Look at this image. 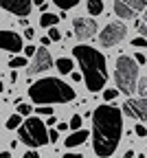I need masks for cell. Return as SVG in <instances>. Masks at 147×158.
Instances as JSON below:
<instances>
[{
	"label": "cell",
	"instance_id": "7402d4cb",
	"mask_svg": "<svg viewBox=\"0 0 147 158\" xmlns=\"http://www.w3.org/2000/svg\"><path fill=\"white\" fill-rule=\"evenodd\" d=\"M68 125H70V130H73V132L81 130V116H79V114H75V116L70 118V123H68Z\"/></svg>",
	"mask_w": 147,
	"mask_h": 158
},
{
	"label": "cell",
	"instance_id": "836d02e7",
	"mask_svg": "<svg viewBox=\"0 0 147 158\" xmlns=\"http://www.w3.org/2000/svg\"><path fill=\"white\" fill-rule=\"evenodd\" d=\"M22 158H40V154H35V152H27Z\"/></svg>",
	"mask_w": 147,
	"mask_h": 158
},
{
	"label": "cell",
	"instance_id": "9a60e30c",
	"mask_svg": "<svg viewBox=\"0 0 147 158\" xmlns=\"http://www.w3.org/2000/svg\"><path fill=\"white\" fill-rule=\"evenodd\" d=\"M57 22H59V15H55V13H42V18H40V24L44 29H51Z\"/></svg>",
	"mask_w": 147,
	"mask_h": 158
},
{
	"label": "cell",
	"instance_id": "3957f363",
	"mask_svg": "<svg viewBox=\"0 0 147 158\" xmlns=\"http://www.w3.org/2000/svg\"><path fill=\"white\" fill-rule=\"evenodd\" d=\"M29 97H31V101L42 103V106H46V103H68L75 99V90L57 77H46V79H40V81L31 84Z\"/></svg>",
	"mask_w": 147,
	"mask_h": 158
},
{
	"label": "cell",
	"instance_id": "d4e9b609",
	"mask_svg": "<svg viewBox=\"0 0 147 158\" xmlns=\"http://www.w3.org/2000/svg\"><path fill=\"white\" fill-rule=\"evenodd\" d=\"M48 37L53 40V42H59V40H61V33H59L55 27H51V29H48Z\"/></svg>",
	"mask_w": 147,
	"mask_h": 158
},
{
	"label": "cell",
	"instance_id": "7a4b0ae2",
	"mask_svg": "<svg viewBox=\"0 0 147 158\" xmlns=\"http://www.w3.org/2000/svg\"><path fill=\"white\" fill-rule=\"evenodd\" d=\"M73 55L81 66V75H83V81H86L90 92H99L103 90L108 81V64H106V55H101L97 48L92 46H75Z\"/></svg>",
	"mask_w": 147,
	"mask_h": 158
},
{
	"label": "cell",
	"instance_id": "74e56055",
	"mask_svg": "<svg viewBox=\"0 0 147 158\" xmlns=\"http://www.w3.org/2000/svg\"><path fill=\"white\" fill-rule=\"evenodd\" d=\"M64 158H81V154H64Z\"/></svg>",
	"mask_w": 147,
	"mask_h": 158
},
{
	"label": "cell",
	"instance_id": "ab89813d",
	"mask_svg": "<svg viewBox=\"0 0 147 158\" xmlns=\"http://www.w3.org/2000/svg\"><path fill=\"white\" fill-rule=\"evenodd\" d=\"M132 156H134V152H125L123 154V158H132Z\"/></svg>",
	"mask_w": 147,
	"mask_h": 158
},
{
	"label": "cell",
	"instance_id": "5bb4252c",
	"mask_svg": "<svg viewBox=\"0 0 147 158\" xmlns=\"http://www.w3.org/2000/svg\"><path fill=\"white\" fill-rule=\"evenodd\" d=\"M55 66H57V70L61 75H70L73 73V62H70L68 57H59L57 62H55Z\"/></svg>",
	"mask_w": 147,
	"mask_h": 158
},
{
	"label": "cell",
	"instance_id": "4316f807",
	"mask_svg": "<svg viewBox=\"0 0 147 158\" xmlns=\"http://www.w3.org/2000/svg\"><path fill=\"white\" fill-rule=\"evenodd\" d=\"M37 114H46V116H53V108H35Z\"/></svg>",
	"mask_w": 147,
	"mask_h": 158
},
{
	"label": "cell",
	"instance_id": "83f0119b",
	"mask_svg": "<svg viewBox=\"0 0 147 158\" xmlns=\"http://www.w3.org/2000/svg\"><path fill=\"white\" fill-rule=\"evenodd\" d=\"M35 53H37V51H35V46H31V44H29V46H24V55H27V57H35Z\"/></svg>",
	"mask_w": 147,
	"mask_h": 158
},
{
	"label": "cell",
	"instance_id": "d6986e66",
	"mask_svg": "<svg viewBox=\"0 0 147 158\" xmlns=\"http://www.w3.org/2000/svg\"><path fill=\"white\" fill-rule=\"evenodd\" d=\"M136 27H138V31H141V35L143 37H147V11L143 13V18L136 22Z\"/></svg>",
	"mask_w": 147,
	"mask_h": 158
},
{
	"label": "cell",
	"instance_id": "2e32d148",
	"mask_svg": "<svg viewBox=\"0 0 147 158\" xmlns=\"http://www.w3.org/2000/svg\"><path fill=\"white\" fill-rule=\"evenodd\" d=\"M86 7L90 15H99L103 11V0H86Z\"/></svg>",
	"mask_w": 147,
	"mask_h": 158
},
{
	"label": "cell",
	"instance_id": "ac0fdd59",
	"mask_svg": "<svg viewBox=\"0 0 147 158\" xmlns=\"http://www.w3.org/2000/svg\"><path fill=\"white\" fill-rule=\"evenodd\" d=\"M53 2H55L59 9H64V11H66V9H73V7H77V5H79V0H53Z\"/></svg>",
	"mask_w": 147,
	"mask_h": 158
},
{
	"label": "cell",
	"instance_id": "44dd1931",
	"mask_svg": "<svg viewBox=\"0 0 147 158\" xmlns=\"http://www.w3.org/2000/svg\"><path fill=\"white\" fill-rule=\"evenodd\" d=\"M132 46H134V48H145V46H147V37H143V35L134 37V40H132Z\"/></svg>",
	"mask_w": 147,
	"mask_h": 158
},
{
	"label": "cell",
	"instance_id": "cb8c5ba5",
	"mask_svg": "<svg viewBox=\"0 0 147 158\" xmlns=\"http://www.w3.org/2000/svg\"><path fill=\"white\" fill-rule=\"evenodd\" d=\"M31 112H33V108H31L29 103H20V106H18V114H22V116H29Z\"/></svg>",
	"mask_w": 147,
	"mask_h": 158
},
{
	"label": "cell",
	"instance_id": "ffe728a7",
	"mask_svg": "<svg viewBox=\"0 0 147 158\" xmlns=\"http://www.w3.org/2000/svg\"><path fill=\"white\" fill-rule=\"evenodd\" d=\"M9 66L15 70V68H22V66H27V57H13L11 62H9Z\"/></svg>",
	"mask_w": 147,
	"mask_h": 158
},
{
	"label": "cell",
	"instance_id": "d6a6232c",
	"mask_svg": "<svg viewBox=\"0 0 147 158\" xmlns=\"http://www.w3.org/2000/svg\"><path fill=\"white\" fill-rule=\"evenodd\" d=\"M33 35H35V31H33V29H27V31H24V37H29V40H33Z\"/></svg>",
	"mask_w": 147,
	"mask_h": 158
},
{
	"label": "cell",
	"instance_id": "e575fe53",
	"mask_svg": "<svg viewBox=\"0 0 147 158\" xmlns=\"http://www.w3.org/2000/svg\"><path fill=\"white\" fill-rule=\"evenodd\" d=\"M70 77L75 79V81H81V79H83V75H79V73H70Z\"/></svg>",
	"mask_w": 147,
	"mask_h": 158
},
{
	"label": "cell",
	"instance_id": "7c38bea8",
	"mask_svg": "<svg viewBox=\"0 0 147 158\" xmlns=\"http://www.w3.org/2000/svg\"><path fill=\"white\" fill-rule=\"evenodd\" d=\"M0 46L9 53H20L24 51V44H22V37L13 31H0Z\"/></svg>",
	"mask_w": 147,
	"mask_h": 158
},
{
	"label": "cell",
	"instance_id": "6da1fadb",
	"mask_svg": "<svg viewBox=\"0 0 147 158\" xmlns=\"http://www.w3.org/2000/svg\"><path fill=\"white\" fill-rule=\"evenodd\" d=\"M123 112L114 106H99L92 112V147L101 158H110L121 141Z\"/></svg>",
	"mask_w": 147,
	"mask_h": 158
},
{
	"label": "cell",
	"instance_id": "8d00e7d4",
	"mask_svg": "<svg viewBox=\"0 0 147 158\" xmlns=\"http://www.w3.org/2000/svg\"><path fill=\"white\" fill-rule=\"evenodd\" d=\"M46 125H51V127H53V125H57V121H55V116H48V121H46Z\"/></svg>",
	"mask_w": 147,
	"mask_h": 158
},
{
	"label": "cell",
	"instance_id": "603a6c76",
	"mask_svg": "<svg viewBox=\"0 0 147 158\" xmlns=\"http://www.w3.org/2000/svg\"><path fill=\"white\" fill-rule=\"evenodd\" d=\"M136 90H138V94H141V97H145V99H147V77H143L141 81H138V88H136Z\"/></svg>",
	"mask_w": 147,
	"mask_h": 158
},
{
	"label": "cell",
	"instance_id": "30bf717a",
	"mask_svg": "<svg viewBox=\"0 0 147 158\" xmlns=\"http://www.w3.org/2000/svg\"><path fill=\"white\" fill-rule=\"evenodd\" d=\"M73 29H75V35L79 40H90L97 33V22L94 20H88V18H75Z\"/></svg>",
	"mask_w": 147,
	"mask_h": 158
},
{
	"label": "cell",
	"instance_id": "277c9868",
	"mask_svg": "<svg viewBox=\"0 0 147 158\" xmlns=\"http://www.w3.org/2000/svg\"><path fill=\"white\" fill-rule=\"evenodd\" d=\"M114 81H116V90H121L123 94H132L138 88V62L134 57L128 55L116 57Z\"/></svg>",
	"mask_w": 147,
	"mask_h": 158
},
{
	"label": "cell",
	"instance_id": "ba28073f",
	"mask_svg": "<svg viewBox=\"0 0 147 158\" xmlns=\"http://www.w3.org/2000/svg\"><path fill=\"white\" fill-rule=\"evenodd\" d=\"M123 114H128L138 121H147V99L138 97V99H128L123 103Z\"/></svg>",
	"mask_w": 147,
	"mask_h": 158
},
{
	"label": "cell",
	"instance_id": "8fae6325",
	"mask_svg": "<svg viewBox=\"0 0 147 158\" xmlns=\"http://www.w3.org/2000/svg\"><path fill=\"white\" fill-rule=\"evenodd\" d=\"M5 11L13 13V15H20V18H27L31 13V5L33 0H0Z\"/></svg>",
	"mask_w": 147,
	"mask_h": 158
},
{
	"label": "cell",
	"instance_id": "4fadbf2b",
	"mask_svg": "<svg viewBox=\"0 0 147 158\" xmlns=\"http://www.w3.org/2000/svg\"><path fill=\"white\" fill-rule=\"evenodd\" d=\"M88 141V132L86 130H77V132H73V134H68V138H66V147L70 149V147H79L81 143H86Z\"/></svg>",
	"mask_w": 147,
	"mask_h": 158
},
{
	"label": "cell",
	"instance_id": "4dcf8cb0",
	"mask_svg": "<svg viewBox=\"0 0 147 158\" xmlns=\"http://www.w3.org/2000/svg\"><path fill=\"white\" fill-rule=\"evenodd\" d=\"M48 136H51V141L55 143V141H57V136H59V130H53V127H51V132H48Z\"/></svg>",
	"mask_w": 147,
	"mask_h": 158
},
{
	"label": "cell",
	"instance_id": "5b68a950",
	"mask_svg": "<svg viewBox=\"0 0 147 158\" xmlns=\"http://www.w3.org/2000/svg\"><path fill=\"white\" fill-rule=\"evenodd\" d=\"M18 136H20V141L24 145H29V147H42V145H46L51 141V136L46 132V123H42L35 116H29L27 121L20 125Z\"/></svg>",
	"mask_w": 147,
	"mask_h": 158
},
{
	"label": "cell",
	"instance_id": "f35d334b",
	"mask_svg": "<svg viewBox=\"0 0 147 158\" xmlns=\"http://www.w3.org/2000/svg\"><path fill=\"white\" fill-rule=\"evenodd\" d=\"M0 158H11V152H2V154H0Z\"/></svg>",
	"mask_w": 147,
	"mask_h": 158
},
{
	"label": "cell",
	"instance_id": "60d3db41",
	"mask_svg": "<svg viewBox=\"0 0 147 158\" xmlns=\"http://www.w3.org/2000/svg\"><path fill=\"white\" fill-rule=\"evenodd\" d=\"M33 2H35L37 7H42V5H44V0H33Z\"/></svg>",
	"mask_w": 147,
	"mask_h": 158
},
{
	"label": "cell",
	"instance_id": "d590c367",
	"mask_svg": "<svg viewBox=\"0 0 147 158\" xmlns=\"http://www.w3.org/2000/svg\"><path fill=\"white\" fill-rule=\"evenodd\" d=\"M51 42H53V40H51V37H48V35H46V37H42V46H48V44H51Z\"/></svg>",
	"mask_w": 147,
	"mask_h": 158
},
{
	"label": "cell",
	"instance_id": "484cf974",
	"mask_svg": "<svg viewBox=\"0 0 147 158\" xmlns=\"http://www.w3.org/2000/svg\"><path fill=\"white\" fill-rule=\"evenodd\" d=\"M119 92L121 90H103V99H106V101H112V99H116Z\"/></svg>",
	"mask_w": 147,
	"mask_h": 158
},
{
	"label": "cell",
	"instance_id": "52a82bcc",
	"mask_svg": "<svg viewBox=\"0 0 147 158\" xmlns=\"http://www.w3.org/2000/svg\"><path fill=\"white\" fill-rule=\"evenodd\" d=\"M125 35H128V29H125L123 22H110V24H106V29L99 33V44L101 46H114V44L121 42Z\"/></svg>",
	"mask_w": 147,
	"mask_h": 158
},
{
	"label": "cell",
	"instance_id": "1f68e13d",
	"mask_svg": "<svg viewBox=\"0 0 147 158\" xmlns=\"http://www.w3.org/2000/svg\"><path fill=\"white\" fill-rule=\"evenodd\" d=\"M68 127H70L68 123H57V130H59V132H66Z\"/></svg>",
	"mask_w": 147,
	"mask_h": 158
},
{
	"label": "cell",
	"instance_id": "9c48e42d",
	"mask_svg": "<svg viewBox=\"0 0 147 158\" xmlns=\"http://www.w3.org/2000/svg\"><path fill=\"white\" fill-rule=\"evenodd\" d=\"M51 66H53V57H51V53L46 51V46H42V48H37V53H35V57H33V62L29 64L27 73H29V75L44 73V70H48Z\"/></svg>",
	"mask_w": 147,
	"mask_h": 158
},
{
	"label": "cell",
	"instance_id": "f1b7e54d",
	"mask_svg": "<svg viewBox=\"0 0 147 158\" xmlns=\"http://www.w3.org/2000/svg\"><path fill=\"white\" fill-rule=\"evenodd\" d=\"M134 132H136L138 136H147V127H145V125H136V127H134Z\"/></svg>",
	"mask_w": 147,
	"mask_h": 158
},
{
	"label": "cell",
	"instance_id": "8992f818",
	"mask_svg": "<svg viewBox=\"0 0 147 158\" xmlns=\"http://www.w3.org/2000/svg\"><path fill=\"white\" fill-rule=\"evenodd\" d=\"M147 0H114V13L121 20H134L141 11H145Z\"/></svg>",
	"mask_w": 147,
	"mask_h": 158
},
{
	"label": "cell",
	"instance_id": "e0dca14e",
	"mask_svg": "<svg viewBox=\"0 0 147 158\" xmlns=\"http://www.w3.org/2000/svg\"><path fill=\"white\" fill-rule=\"evenodd\" d=\"M22 123H24V121H22V114L15 112V114H11V116L7 118V125H5V127H7V130H20V125H22Z\"/></svg>",
	"mask_w": 147,
	"mask_h": 158
},
{
	"label": "cell",
	"instance_id": "f546056e",
	"mask_svg": "<svg viewBox=\"0 0 147 158\" xmlns=\"http://www.w3.org/2000/svg\"><path fill=\"white\" fill-rule=\"evenodd\" d=\"M134 59H136V62H138L141 66H143V64L147 62V59H145V55H143V53H136V55H134Z\"/></svg>",
	"mask_w": 147,
	"mask_h": 158
}]
</instances>
